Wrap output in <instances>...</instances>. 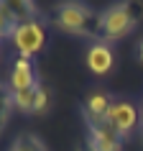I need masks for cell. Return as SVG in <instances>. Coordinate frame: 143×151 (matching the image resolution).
Here are the masks:
<instances>
[{"label": "cell", "mask_w": 143, "mask_h": 151, "mask_svg": "<svg viewBox=\"0 0 143 151\" xmlns=\"http://www.w3.org/2000/svg\"><path fill=\"white\" fill-rule=\"evenodd\" d=\"M100 21L102 13H95L87 5L66 3L56 13V26L64 33H77V36H100Z\"/></svg>", "instance_id": "cell-1"}, {"label": "cell", "mask_w": 143, "mask_h": 151, "mask_svg": "<svg viewBox=\"0 0 143 151\" xmlns=\"http://www.w3.org/2000/svg\"><path fill=\"white\" fill-rule=\"evenodd\" d=\"M13 46L18 49V54L23 59H31L39 51H44V46H46V28H44V23L36 21V18L23 21L16 28V33H13Z\"/></svg>", "instance_id": "cell-3"}, {"label": "cell", "mask_w": 143, "mask_h": 151, "mask_svg": "<svg viewBox=\"0 0 143 151\" xmlns=\"http://www.w3.org/2000/svg\"><path fill=\"white\" fill-rule=\"evenodd\" d=\"M107 123H110L120 136H128L138 126V108L128 100H118V103L110 105V113H107Z\"/></svg>", "instance_id": "cell-5"}, {"label": "cell", "mask_w": 143, "mask_h": 151, "mask_svg": "<svg viewBox=\"0 0 143 151\" xmlns=\"http://www.w3.org/2000/svg\"><path fill=\"white\" fill-rule=\"evenodd\" d=\"M49 105H51V95L44 85L36 87V95H33V113H46Z\"/></svg>", "instance_id": "cell-12"}, {"label": "cell", "mask_w": 143, "mask_h": 151, "mask_svg": "<svg viewBox=\"0 0 143 151\" xmlns=\"http://www.w3.org/2000/svg\"><path fill=\"white\" fill-rule=\"evenodd\" d=\"M135 49H138V62L143 64V41H138V46H135Z\"/></svg>", "instance_id": "cell-14"}, {"label": "cell", "mask_w": 143, "mask_h": 151, "mask_svg": "<svg viewBox=\"0 0 143 151\" xmlns=\"http://www.w3.org/2000/svg\"><path fill=\"white\" fill-rule=\"evenodd\" d=\"M10 108H13V95H10V90L0 87V123L5 120V115L10 113Z\"/></svg>", "instance_id": "cell-13"}, {"label": "cell", "mask_w": 143, "mask_h": 151, "mask_svg": "<svg viewBox=\"0 0 143 151\" xmlns=\"http://www.w3.org/2000/svg\"><path fill=\"white\" fill-rule=\"evenodd\" d=\"M89 123V146L95 151H123V136L107 120H87Z\"/></svg>", "instance_id": "cell-4"}, {"label": "cell", "mask_w": 143, "mask_h": 151, "mask_svg": "<svg viewBox=\"0 0 143 151\" xmlns=\"http://www.w3.org/2000/svg\"><path fill=\"white\" fill-rule=\"evenodd\" d=\"M112 64H115V56H112V49L110 44H105V41H97L92 44L87 51V67L92 74H107L112 69Z\"/></svg>", "instance_id": "cell-7"}, {"label": "cell", "mask_w": 143, "mask_h": 151, "mask_svg": "<svg viewBox=\"0 0 143 151\" xmlns=\"http://www.w3.org/2000/svg\"><path fill=\"white\" fill-rule=\"evenodd\" d=\"M13 95V108L21 113H33V95H36V87L33 90H21V92H10Z\"/></svg>", "instance_id": "cell-10"}, {"label": "cell", "mask_w": 143, "mask_h": 151, "mask_svg": "<svg viewBox=\"0 0 143 151\" xmlns=\"http://www.w3.org/2000/svg\"><path fill=\"white\" fill-rule=\"evenodd\" d=\"M79 151H95V149H92V146H89V141H87V143H84V146H82Z\"/></svg>", "instance_id": "cell-15"}, {"label": "cell", "mask_w": 143, "mask_h": 151, "mask_svg": "<svg viewBox=\"0 0 143 151\" xmlns=\"http://www.w3.org/2000/svg\"><path fill=\"white\" fill-rule=\"evenodd\" d=\"M33 87H39V80H36V74H33V64H31V59L18 56L16 64H13V72H10V92L33 90Z\"/></svg>", "instance_id": "cell-6"}, {"label": "cell", "mask_w": 143, "mask_h": 151, "mask_svg": "<svg viewBox=\"0 0 143 151\" xmlns=\"http://www.w3.org/2000/svg\"><path fill=\"white\" fill-rule=\"evenodd\" d=\"M141 18V8L138 5H112V8L102 10V21H100V33L105 39H123L135 28Z\"/></svg>", "instance_id": "cell-2"}, {"label": "cell", "mask_w": 143, "mask_h": 151, "mask_svg": "<svg viewBox=\"0 0 143 151\" xmlns=\"http://www.w3.org/2000/svg\"><path fill=\"white\" fill-rule=\"evenodd\" d=\"M21 23H23V21H21V16L16 13L13 3H0V39H3V36H10V39H13V33H16V28Z\"/></svg>", "instance_id": "cell-9"}, {"label": "cell", "mask_w": 143, "mask_h": 151, "mask_svg": "<svg viewBox=\"0 0 143 151\" xmlns=\"http://www.w3.org/2000/svg\"><path fill=\"white\" fill-rule=\"evenodd\" d=\"M10 151H46V146H44L36 136L26 133V136H21V138H16V141H13Z\"/></svg>", "instance_id": "cell-11"}, {"label": "cell", "mask_w": 143, "mask_h": 151, "mask_svg": "<svg viewBox=\"0 0 143 151\" xmlns=\"http://www.w3.org/2000/svg\"><path fill=\"white\" fill-rule=\"evenodd\" d=\"M110 97L105 92H92L84 103V118L87 120H105L107 113H110Z\"/></svg>", "instance_id": "cell-8"}]
</instances>
